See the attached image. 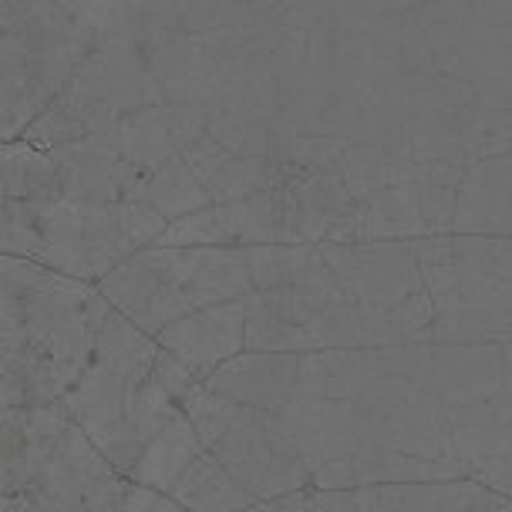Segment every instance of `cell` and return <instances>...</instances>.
<instances>
[{
    "mask_svg": "<svg viewBox=\"0 0 512 512\" xmlns=\"http://www.w3.org/2000/svg\"><path fill=\"white\" fill-rule=\"evenodd\" d=\"M7 189L149 246L512 236V0H4Z\"/></svg>",
    "mask_w": 512,
    "mask_h": 512,
    "instance_id": "obj_1",
    "label": "cell"
},
{
    "mask_svg": "<svg viewBox=\"0 0 512 512\" xmlns=\"http://www.w3.org/2000/svg\"><path fill=\"white\" fill-rule=\"evenodd\" d=\"M203 381L273 411L317 489L469 482L512 499V337L243 351Z\"/></svg>",
    "mask_w": 512,
    "mask_h": 512,
    "instance_id": "obj_2",
    "label": "cell"
},
{
    "mask_svg": "<svg viewBox=\"0 0 512 512\" xmlns=\"http://www.w3.org/2000/svg\"><path fill=\"white\" fill-rule=\"evenodd\" d=\"M186 371L95 280L4 253V408L64 411L128 475Z\"/></svg>",
    "mask_w": 512,
    "mask_h": 512,
    "instance_id": "obj_3",
    "label": "cell"
},
{
    "mask_svg": "<svg viewBox=\"0 0 512 512\" xmlns=\"http://www.w3.org/2000/svg\"><path fill=\"white\" fill-rule=\"evenodd\" d=\"M128 475L75 418L48 405L4 408V509L122 512Z\"/></svg>",
    "mask_w": 512,
    "mask_h": 512,
    "instance_id": "obj_4",
    "label": "cell"
},
{
    "mask_svg": "<svg viewBox=\"0 0 512 512\" xmlns=\"http://www.w3.org/2000/svg\"><path fill=\"white\" fill-rule=\"evenodd\" d=\"M179 405L209 452L256 502L314 489L304 452L273 411L223 395L199 378L179 395Z\"/></svg>",
    "mask_w": 512,
    "mask_h": 512,
    "instance_id": "obj_5",
    "label": "cell"
},
{
    "mask_svg": "<svg viewBox=\"0 0 512 512\" xmlns=\"http://www.w3.org/2000/svg\"><path fill=\"white\" fill-rule=\"evenodd\" d=\"M128 479L166 492L189 512H246L256 506L250 492L206 448L179 401L142 448Z\"/></svg>",
    "mask_w": 512,
    "mask_h": 512,
    "instance_id": "obj_6",
    "label": "cell"
},
{
    "mask_svg": "<svg viewBox=\"0 0 512 512\" xmlns=\"http://www.w3.org/2000/svg\"><path fill=\"white\" fill-rule=\"evenodd\" d=\"M246 512H512V499L469 482H378L347 489H304L256 502Z\"/></svg>",
    "mask_w": 512,
    "mask_h": 512,
    "instance_id": "obj_7",
    "label": "cell"
},
{
    "mask_svg": "<svg viewBox=\"0 0 512 512\" xmlns=\"http://www.w3.org/2000/svg\"><path fill=\"white\" fill-rule=\"evenodd\" d=\"M122 512H189L186 506H179L176 499L166 496V492L142 486V482L128 479L125 486V499H122Z\"/></svg>",
    "mask_w": 512,
    "mask_h": 512,
    "instance_id": "obj_8",
    "label": "cell"
}]
</instances>
